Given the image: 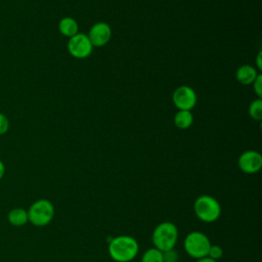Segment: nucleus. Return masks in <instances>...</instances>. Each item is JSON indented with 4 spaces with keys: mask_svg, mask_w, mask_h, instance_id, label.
I'll return each instance as SVG.
<instances>
[{
    "mask_svg": "<svg viewBox=\"0 0 262 262\" xmlns=\"http://www.w3.org/2000/svg\"><path fill=\"white\" fill-rule=\"evenodd\" d=\"M137 241L130 235H119L108 244V254L117 262H129L138 254Z\"/></svg>",
    "mask_w": 262,
    "mask_h": 262,
    "instance_id": "nucleus-1",
    "label": "nucleus"
},
{
    "mask_svg": "<svg viewBox=\"0 0 262 262\" xmlns=\"http://www.w3.org/2000/svg\"><path fill=\"white\" fill-rule=\"evenodd\" d=\"M151 239L158 250L162 252L172 250L178 239V229L172 222H162L154 229Z\"/></svg>",
    "mask_w": 262,
    "mask_h": 262,
    "instance_id": "nucleus-2",
    "label": "nucleus"
},
{
    "mask_svg": "<svg viewBox=\"0 0 262 262\" xmlns=\"http://www.w3.org/2000/svg\"><path fill=\"white\" fill-rule=\"evenodd\" d=\"M193 211L200 220L206 223H211L220 217L221 206L214 196L203 194L195 200Z\"/></svg>",
    "mask_w": 262,
    "mask_h": 262,
    "instance_id": "nucleus-3",
    "label": "nucleus"
},
{
    "mask_svg": "<svg viewBox=\"0 0 262 262\" xmlns=\"http://www.w3.org/2000/svg\"><path fill=\"white\" fill-rule=\"evenodd\" d=\"M211 245L209 237L201 231L189 232L183 242L185 252L196 260L208 256Z\"/></svg>",
    "mask_w": 262,
    "mask_h": 262,
    "instance_id": "nucleus-4",
    "label": "nucleus"
},
{
    "mask_svg": "<svg viewBox=\"0 0 262 262\" xmlns=\"http://www.w3.org/2000/svg\"><path fill=\"white\" fill-rule=\"evenodd\" d=\"M54 216V207L48 200L41 199L34 202L28 210L29 221L35 226H45Z\"/></svg>",
    "mask_w": 262,
    "mask_h": 262,
    "instance_id": "nucleus-5",
    "label": "nucleus"
},
{
    "mask_svg": "<svg viewBox=\"0 0 262 262\" xmlns=\"http://www.w3.org/2000/svg\"><path fill=\"white\" fill-rule=\"evenodd\" d=\"M93 46L85 34L77 33L75 36L69 38L68 50L75 58H86L92 52Z\"/></svg>",
    "mask_w": 262,
    "mask_h": 262,
    "instance_id": "nucleus-6",
    "label": "nucleus"
},
{
    "mask_svg": "<svg viewBox=\"0 0 262 262\" xmlns=\"http://www.w3.org/2000/svg\"><path fill=\"white\" fill-rule=\"evenodd\" d=\"M172 100L179 111H190L196 103V94L191 87L182 85L175 89Z\"/></svg>",
    "mask_w": 262,
    "mask_h": 262,
    "instance_id": "nucleus-7",
    "label": "nucleus"
},
{
    "mask_svg": "<svg viewBox=\"0 0 262 262\" xmlns=\"http://www.w3.org/2000/svg\"><path fill=\"white\" fill-rule=\"evenodd\" d=\"M237 164L244 173L254 174L262 167V156L256 150H246L239 156Z\"/></svg>",
    "mask_w": 262,
    "mask_h": 262,
    "instance_id": "nucleus-8",
    "label": "nucleus"
},
{
    "mask_svg": "<svg viewBox=\"0 0 262 262\" xmlns=\"http://www.w3.org/2000/svg\"><path fill=\"white\" fill-rule=\"evenodd\" d=\"M87 36L93 47H102L110 41L112 29L106 23L99 21L91 27Z\"/></svg>",
    "mask_w": 262,
    "mask_h": 262,
    "instance_id": "nucleus-9",
    "label": "nucleus"
},
{
    "mask_svg": "<svg viewBox=\"0 0 262 262\" xmlns=\"http://www.w3.org/2000/svg\"><path fill=\"white\" fill-rule=\"evenodd\" d=\"M258 76L256 69L250 64L241 66L235 73V78L242 85H251Z\"/></svg>",
    "mask_w": 262,
    "mask_h": 262,
    "instance_id": "nucleus-10",
    "label": "nucleus"
},
{
    "mask_svg": "<svg viewBox=\"0 0 262 262\" xmlns=\"http://www.w3.org/2000/svg\"><path fill=\"white\" fill-rule=\"evenodd\" d=\"M78 23L75 18L71 16L62 17L58 23V31L59 33L68 38L75 36L78 33Z\"/></svg>",
    "mask_w": 262,
    "mask_h": 262,
    "instance_id": "nucleus-11",
    "label": "nucleus"
},
{
    "mask_svg": "<svg viewBox=\"0 0 262 262\" xmlns=\"http://www.w3.org/2000/svg\"><path fill=\"white\" fill-rule=\"evenodd\" d=\"M8 221L13 226H23L29 221L28 211L21 208H14L8 213Z\"/></svg>",
    "mask_w": 262,
    "mask_h": 262,
    "instance_id": "nucleus-12",
    "label": "nucleus"
},
{
    "mask_svg": "<svg viewBox=\"0 0 262 262\" xmlns=\"http://www.w3.org/2000/svg\"><path fill=\"white\" fill-rule=\"evenodd\" d=\"M193 122V116L190 111H178L174 116V124L180 130L188 129Z\"/></svg>",
    "mask_w": 262,
    "mask_h": 262,
    "instance_id": "nucleus-13",
    "label": "nucleus"
},
{
    "mask_svg": "<svg viewBox=\"0 0 262 262\" xmlns=\"http://www.w3.org/2000/svg\"><path fill=\"white\" fill-rule=\"evenodd\" d=\"M141 262H164L163 252L155 247L150 248L143 253Z\"/></svg>",
    "mask_w": 262,
    "mask_h": 262,
    "instance_id": "nucleus-14",
    "label": "nucleus"
},
{
    "mask_svg": "<svg viewBox=\"0 0 262 262\" xmlns=\"http://www.w3.org/2000/svg\"><path fill=\"white\" fill-rule=\"evenodd\" d=\"M249 115L253 120L261 121L262 119V99L257 98L249 105Z\"/></svg>",
    "mask_w": 262,
    "mask_h": 262,
    "instance_id": "nucleus-15",
    "label": "nucleus"
},
{
    "mask_svg": "<svg viewBox=\"0 0 262 262\" xmlns=\"http://www.w3.org/2000/svg\"><path fill=\"white\" fill-rule=\"evenodd\" d=\"M222 255H223V250H222V248L220 246H218V245H211L207 257L217 261L218 259H220L222 257Z\"/></svg>",
    "mask_w": 262,
    "mask_h": 262,
    "instance_id": "nucleus-16",
    "label": "nucleus"
},
{
    "mask_svg": "<svg viewBox=\"0 0 262 262\" xmlns=\"http://www.w3.org/2000/svg\"><path fill=\"white\" fill-rule=\"evenodd\" d=\"M252 85H253V89H254L255 93L257 94L258 98H261L262 97V75L258 74L256 79L253 81Z\"/></svg>",
    "mask_w": 262,
    "mask_h": 262,
    "instance_id": "nucleus-17",
    "label": "nucleus"
},
{
    "mask_svg": "<svg viewBox=\"0 0 262 262\" xmlns=\"http://www.w3.org/2000/svg\"><path fill=\"white\" fill-rule=\"evenodd\" d=\"M9 129V120L6 115L0 113V135H4Z\"/></svg>",
    "mask_w": 262,
    "mask_h": 262,
    "instance_id": "nucleus-18",
    "label": "nucleus"
},
{
    "mask_svg": "<svg viewBox=\"0 0 262 262\" xmlns=\"http://www.w3.org/2000/svg\"><path fill=\"white\" fill-rule=\"evenodd\" d=\"M163 258H164V262H177L178 255H177V252L174 249H172V250L163 252Z\"/></svg>",
    "mask_w": 262,
    "mask_h": 262,
    "instance_id": "nucleus-19",
    "label": "nucleus"
},
{
    "mask_svg": "<svg viewBox=\"0 0 262 262\" xmlns=\"http://www.w3.org/2000/svg\"><path fill=\"white\" fill-rule=\"evenodd\" d=\"M256 67L259 71H261L262 69V51H259L256 57Z\"/></svg>",
    "mask_w": 262,
    "mask_h": 262,
    "instance_id": "nucleus-20",
    "label": "nucleus"
},
{
    "mask_svg": "<svg viewBox=\"0 0 262 262\" xmlns=\"http://www.w3.org/2000/svg\"><path fill=\"white\" fill-rule=\"evenodd\" d=\"M4 174H5V166H4V163L0 160V180L2 179Z\"/></svg>",
    "mask_w": 262,
    "mask_h": 262,
    "instance_id": "nucleus-21",
    "label": "nucleus"
},
{
    "mask_svg": "<svg viewBox=\"0 0 262 262\" xmlns=\"http://www.w3.org/2000/svg\"><path fill=\"white\" fill-rule=\"evenodd\" d=\"M196 262H217L216 260H213L209 257H204V258H201V259H198Z\"/></svg>",
    "mask_w": 262,
    "mask_h": 262,
    "instance_id": "nucleus-22",
    "label": "nucleus"
}]
</instances>
